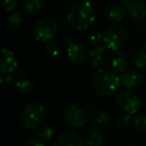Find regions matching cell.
Instances as JSON below:
<instances>
[{
    "mask_svg": "<svg viewBox=\"0 0 146 146\" xmlns=\"http://www.w3.org/2000/svg\"><path fill=\"white\" fill-rule=\"evenodd\" d=\"M57 23L51 18H42L34 24L32 29L33 36L39 42L48 43L57 34Z\"/></svg>",
    "mask_w": 146,
    "mask_h": 146,
    "instance_id": "obj_7",
    "label": "cell"
},
{
    "mask_svg": "<svg viewBox=\"0 0 146 146\" xmlns=\"http://www.w3.org/2000/svg\"><path fill=\"white\" fill-rule=\"evenodd\" d=\"M1 6L6 12H12L14 11L20 4L21 0H0Z\"/></svg>",
    "mask_w": 146,
    "mask_h": 146,
    "instance_id": "obj_25",
    "label": "cell"
},
{
    "mask_svg": "<svg viewBox=\"0 0 146 146\" xmlns=\"http://www.w3.org/2000/svg\"><path fill=\"white\" fill-rule=\"evenodd\" d=\"M18 69V61L15 54L7 48L2 49L0 64V83L2 85L10 83L15 78Z\"/></svg>",
    "mask_w": 146,
    "mask_h": 146,
    "instance_id": "obj_6",
    "label": "cell"
},
{
    "mask_svg": "<svg viewBox=\"0 0 146 146\" xmlns=\"http://www.w3.org/2000/svg\"><path fill=\"white\" fill-rule=\"evenodd\" d=\"M130 116H131V115H128V114H126V113H123L122 115L118 116L117 123L119 124V125H126V124L129 122Z\"/></svg>",
    "mask_w": 146,
    "mask_h": 146,
    "instance_id": "obj_28",
    "label": "cell"
},
{
    "mask_svg": "<svg viewBox=\"0 0 146 146\" xmlns=\"http://www.w3.org/2000/svg\"><path fill=\"white\" fill-rule=\"evenodd\" d=\"M121 83L120 76L117 73L107 69L99 68L92 73L90 77V85L97 95L110 96L117 91Z\"/></svg>",
    "mask_w": 146,
    "mask_h": 146,
    "instance_id": "obj_2",
    "label": "cell"
},
{
    "mask_svg": "<svg viewBox=\"0 0 146 146\" xmlns=\"http://www.w3.org/2000/svg\"><path fill=\"white\" fill-rule=\"evenodd\" d=\"M109 49L103 45H97L95 46L89 53V61L93 66L100 67L107 61L109 53Z\"/></svg>",
    "mask_w": 146,
    "mask_h": 146,
    "instance_id": "obj_14",
    "label": "cell"
},
{
    "mask_svg": "<svg viewBox=\"0 0 146 146\" xmlns=\"http://www.w3.org/2000/svg\"><path fill=\"white\" fill-rule=\"evenodd\" d=\"M45 118L44 107L40 103L32 102L25 106L20 114V120L25 128L30 130L39 129Z\"/></svg>",
    "mask_w": 146,
    "mask_h": 146,
    "instance_id": "obj_3",
    "label": "cell"
},
{
    "mask_svg": "<svg viewBox=\"0 0 146 146\" xmlns=\"http://www.w3.org/2000/svg\"><path fill=\"white\" fill-rule=\"evenodd\" d=\"M53 146H86V144L77 133L65 132L55 139Z\"/></svg>",
    "mask_w": 146,
    "mask_h": 146,
    "instance_id": "obj_12",
    "label": "cell"
},
{
    "mask_svg": "<svg viewBox=\"0 0 146 146\" xmlns=\"http://www.w3.org/2000/svg\"><path fill=\"white\" fill-rule=\"evenodd\" d=\"M22 23V15L18 11H12L7 17V24L11 27H19Z\"/></svg>",
    "mask_w": 146,
    "mask_h": 146,
    "instance_id": "obj_23",
    "label": "cell"
},
{
    "mask_svg": "<svg viewBox=\"0 0 146 146\" xmlns=\"http://www.w3.org/2000/svg\"><path fill=\"white\" fill-rule=\"evenodd\" d=\"M67 23L75 31L86 30L95 20V9L88 1L74 4L67 13Z\"/></svg>",
    "mask_w": 146,
    "mask_h": 146,
    "instance_id": "obj_1",
    "label": "cell"
},
{
    "mask_svg": "<svg viewBox=\"0 0 146 146\" xmlns=\"http://www.w3.org/2000/svg\"><path fill=\"white\" fill-rule=\"evenodd\" d=\"M111 114L106 110H97L94 113H92L90 120L95 125H106L110 122Z\"/></svg>",
    "mask_w": 146,
    "mask_h": 146,
    "instance_id": "obj_20",
    "label": "cell"
},
{
    "mask_svg": "<svg viewBox=\"0 0 146 146\" xmlns=\"http://www.w3.org/2000/svg\"><path fill=\"white\" fill-rule=\"evenodd\" d=\"M119 76L121 84L127 89H135L143 82V74L137 69H126Z\"/></svg>",
    "mask_w": 146,
    "mask_h": 146,
    "instance_id": "obj_10",
    "label": "cell"
},
{
    "mask_svg": "<svg viewBox=\"0 0 146 146\" xmlns=\"http://www.w3.org/2000/svg\"><path fill=\"white\" fill-rule=\"evenodd\" d=\"M56 133V130L50 124H45L39 127L38 129V136L42 141H49L53 139Z\"/></svg>",
    "mask_w": 146,
    "mask_h": 146,
    "instance_id": "obj_21",
    "label": "cell"
},
{
    "mask_svg": "<svg viewBox=\"0 0 146 146\" xmlns=\"http://www.w3.org/2000/svg\"><path fill=\"white\" fill-rule=\"evenodd\" d=\"M126 10L132 19L140 21L146 18V2L143 0H130L126 5Z\"/></svg>",
    "mask_w": 146,
    "mask_h": 146,
    "instance_id": "obj_13",
    "label": "cell"
},
{
    "mask_svg": "<svg viewBox=\"0 0 146 146\" xmlns=\"http://www.w3.org/2000/svg\"><path fill=\"white\" fill-rule=\"evenodd\" d=\"M33 83L31 80H29L25 76H21V77L17 78L16 82H15V89L18 93L22 94V95H28L33 91Z\"/></svg>",
    "mask_w": 146,
    "mask_h": 146,
    "instance_id": "obj_17",
    "label": "cell"
},
{
    "mask_svg": "<svg viewBox=\"0 0 146 146\" xmlns=\"http://www.w3.org/2000/svg\"><path fill=\"white\" fill-rule=\"evenodd\" d=\"M139 22H140V26H141V28L144 29V30L146 31V18L145 19H142V20H140Z\"/></svg>",
    "mask_w": 146,
    "mask_h": 146,
    "instance_id": "obj_29",
    "label": "cell"
},
{
    "mask_svg": "<svg viewBox=\"0 0 146 146\" xmlns=\"http://www.w3.org/2000/svg\"><path fill=\"white\" fill-rule=\"evenodd\" d=\"M89 41L91 44L95 45H101V42L103 41V35L101 33H92L89 36Z\"/></svg>",
    "mask_w": 146,
    "mask_h": 146,
    "instance_id": "obj_26",
    "label": "cell"
},
{
    "mask_svg": "<svg viewBox=\"0 0 146 146\" xmlns=\"http://www.w3.org/2000/svg\"><path fill=\"white\" fill-rule=\"evenodd\" d=\"M129 40V34L126 28L121 25H114L105 31L103 42L109 50L118 51L123 48Z\"/></svg>",
    "mask_w": 146,
    "mask_h": 146,
    "instance_id": "obj_5",
    "label": "cell"
},
{
    "mask_svg": "<svg viewBox=\"0 0 146 146\" xmlns=\"http://www.w3.org/2000/svg\"><path fill=\"white\" fill-rule=\"evenodd\" d=\"M130 62L133 66H135L137 69L146 68V50H141L138 49L131 53L129 57Z\"/></svg>",
    "mask_w": 146,
    "mask_h": 146,
    "instance_id": "obj_18",
    "label": "cell"
},
{
    "mask_svg": "<svg viewBox=\"0 0 146 146\" xmlns=\"http://www.w3.org/2000/svg\"><path fill=\"white\" fill-rule=\"evenodd\" d=\"M117 1L120 3V4H122V5H127L128 3H129L130 0H117Z\"/></svg>",
    "mask_w": 146,
    "mask_h": 146,
    "instance_id": "obj_30",
    "label": "cell"
},
{
    "mask_svg": "<svg viewBox=\"0 0 146 146\" xmlns=\"http://www.w3.org/2000/svg\"><path fill=\"white\" fill-rule=\"evenodd\" d=\"M127 10L120 3H111L104 10V17L109 22L118 23L121 22L126 16Z\"/></svg>",
    "mask_w": 146,
    "mask_h": 146,
    "instance_id": "obj_11",
    "label": "cell"
},
{
    "mask_svg": "<svg viewBox=\"0 0 146 146\" xmlns=\"http://www.w3.org/2000/svg\"><path fill=\"white\" fill-rule=\"evenodd\" d=\"M45 0H23L22 7L25 12L30 13H37L44 7Z\"/></svg>",
    "mask_w": 146,
    "mask_h": 146,
    "instance_id": "obj_19",
    "label": "cell"
},
{
    "mask_svg": "<svg viewBox=\"0 0 146 146\" xmlns=\"http://www.w3.org/2000/svg\"><path fill=\"white\" fill-rule=\"evenodd\" d=\"M43 142L44 141H42L41 139H38L36 137H30L24 142L23 146H45V144Z\"/></svg>",
    "mask_w": 146,
    "mask_h": 146,
    "instance_id": "obj_27",
    "label": "cell"
},
{
    "mask_svg": "<svg viewBox=\"0 0 146 146\" xmlns=\"http://www.w3.org/2000/svg\"><path fill=\"white\" fill-rule=\"evenodd\" d=\"M63 120L68 126L72 128H82L86 125L88 115L85 110L77 105L68 106L63 112Z\"/></svg>",
    "mask_w": 146,
    "mask_h": 146,
    "instance_id": "obj_8",
    "label": "cell"
},
{
    "mask_svg": "<svg viewBox=\"0 0 146 146\" xmlns=\"http://www.w3.org/2000/svg\"><path fill=\"white\" fill-rule=\"evenodd\" d=\"M116 105L123 113L134 115L141 106V98L133 89H121L115 96Z\"/></svg>",
    "mask_w": 146,
    "mask_h": 146,
    "instance_id": "obj_4",
    "label": "cell"
},
{
    "mask_svg": "<svg viewBox=\"0 0 146 146\" xmlns=\"http://www.w3.org/2000/svg\"><path fill=\"white\" fill-rule=\"evenodd\" d=\"M86 146H102L104 144V135L98 128H89L84 135Z\"/></svg>",
    "mask_w": 146,
    "mask_h": 146,
    "instance_id": "obj_15",
    "label": "cell"
},
{
    "mask_svg": "<svg viewBox=\"0 0 146 146\" xmlns=\"http://www.w3.org/2000/svg\"><path fill=\"white\" fill-rule=\"evenodd\" d=\"M145 50H146V43H145Z\"/></svg>",
    "mask_w": 146,
    "mask_h": 146,
    "instance_id": "obj_31",
    "label": "cell"
},
{
    "mask_svg": "<svg viewBox=\"0 0 146 146\" xmlns=\"http://www.w3.org/2000/svg\"><path fill=\"white\" fill-rule=\"evenodd\" d=\"M132 123L137 131H146V115L145 114H137L132 118Z\"/></svg>",
    "mask_w": 146,
    "mask_h": 146,
    "instance_id": "obj_22",
    "label": "cell"
},
{
    "mask_svg": "<svg viewBox=\"0 0 146 146\" xmlns=\"http://www.w3.org/2000/svg\"><path fill=\"white\" fill-rule=\"evenodd\" d=\"M67 57L73 64L82 65L89 58V54L84 44L80 42H72L67 47Z\"/></svg>",
    "mask_w": 146,
    "mask_h": 146,
    "instance_id": "obj_9",
    "label": "cell"
},
{
    "mask_svg": "<svg viewBox=\"0 0 146 146\" xmlns=\"http://www.w3.org/2000/svg\"><path fill=\"white\" fill-rule=\"evenodd\" d=\"M127 64L128 59L125 53L120 50L114 51L111 59V66L114 72H116L117 74H121L123 71L127 69Z\"/></svg>",
    "mask_w": 146,
    "mask_h": 146,
    "instance_id": "obj_16",
    "label": "cell"
},
{
    "mask_svg": "<svg viewBox=\"0 0 146 146\" xmlns=\"http://www.w3.org/2000/svg\"><path fill=\"white\" fill-rule=\"evenodd\" d=\"M45 51L46 53L51 57H56L60 53V46L57 42L55 41H50V42L46 43V46H45Z\"/></svg>",
    "mask_w": 146,
    "mask_h": 146,
    "instance_id": "obj_24",
    "label": "cell"
}]
</instances>
